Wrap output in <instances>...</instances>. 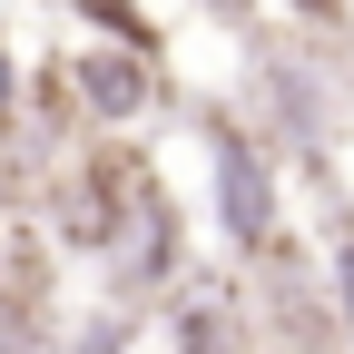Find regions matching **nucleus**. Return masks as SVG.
<instances>
[{
    "mask_svg": "<svg viewBox=\"0 0 354 354\" xmlns=\"http://www.w3.org/2000/svg\"><path fill=\"white\" fill-rule=\"evenodd\" d=\"M236 109L295 177L335 187V158L354 128V39H325L286 10H256L236 30Z\"/></svg>",
    "mask_w": 354,
    "mask_h": 354,
    "instance_id": "obj_1",
    "label": "nucleus"
},
{
    "mask_svg": "<svg viewBox=\"0 0 354 354\" xmlns=\"http://www.w3.org/2000/svg\"><path fill=\"white\" fill-rule=\"evenodd\" d=\"M187 118H197V167H207V227L236 266H256L286 236V158L256 138L236 99H187Z\"/></svg>",
    "mask_w": 354,
    "mask_h": 354,
    "instance_id": "obj_2",
    "label": "nucleus"
},
{
    "mask_svg": "<svg viewBox=\"0 0 354 354\" xmlns=\"http://www.w3.org/2000/svg\"><path fill=\"white\" fill-rule=\"evenodd\" d=\"M187 266H197V216L177 207L167 167L148 158V167H138V197H128V227H118V246L99 256L109 305H138V315H148V305H158L177 276H187Z\"/></svg>",
    "mask_w": 354,
    "mask_h": 354,
    "instance_id": "obj_3",
    "label": "nucleus"
},
{
    "mask_svg": "<svg viewBox=\"0 0 354 354\" xmlns=\"http://www.w3.org/2000/svg\"><path fill=\"white\" fill-rule=\"evenodd\" d=\"M59 79H69V99H79V118L99 128V138H128V128H148L158 109H177L167 59L118 50V39H69V50H59Z\"/></svg>",
    "mask_w": 354,
    "mask_h": 354,
    "instance_id": "obj_4",
    "label": "nucleus"
},
{
    "mask_svg": "<svg viewBox=\"0 0 354 354\" xmlns=\"http://www.w3.org/2000/svg\"><path fill=\"white\" fill-rule=\"evenodd\" d=\"M50 236L0 227V354H59V295H50Z\"/></svg>",
    "mask_w": 354,
    "mask_h": 354,
    "instance_id": "obj_5",
    "label": "nucleus"
},
{
    "mask_svg": "<svg viewBox=\"0 0 354 354\" xmlns=\"http://www.w3.org/2000/svg\"><path fill=\"white\" fill-rule=\"evenodd\" d=\"M158 305H167V344H177V354H256V305H246L236 276L187 266Z\"/></svg>",
    "mask_w": 354,
    "mask_h": 354,
    "instance_id": "obj_6",
    "label": "nucleus"
},
{
    "mask_svg": "<svg viewBox=\"0 0 354 354\" xmlns=\"http://www.w3.org/2000/svg\"><path fill=\"white\" fill-rule=\"evenodd\" d=\"M59 10H69L88 39H118V50L167 59V30H158V10H148V0H59Z\"/></svg>",
    "mask_w": 354,
    "mask_h": 354,
    "instance_id": "obj_7",
    "label": "nucleus"
},
{
    "mask_svg": "<svg viewBox=\"0 0 354 354\" xmlns=\"http://www.w3.org/2000/svg\"><path fill=\"white\" fill-rule=\"evenodd\" d=\"M325 295H335V325H344V354H354V207L344 197L325 216Z\"/></svg>",
    "mask_w": 354,
    "mask_h": 354,
    "instance_id": "obj_8",
    "label": "nucleus"
},
{
    "mask_svg": "<svg viewBox=\"0 0 354 354\" xmlns=\"http://www.w3.org/2000/svg\"><path fill=\"white\" fill-rule=\"evenodd\" d=\"M138 325H148L138 305H88V315L59 335V354H138Z\"/></svg>",
    "mask_w": 354,
    "mask_h": 354,
    "instance_id": "obj_9",
    "label": "nucleus"
},
{
    "mask_svg": "<svg viewBox=\"0 0 354 354\" xmlns=\"http://www.w3.org/2000/svg\"><path fill=\"white\" fill-rule=\"evenodd\" d=\"M20 109H30V69L10 50V30H0V138H20Z\"/></svg>",
    "mask_w": 354,
    "mask_h": 354,
    "instance_id": "obj_10",
    "label": "nucleus"
},
{
    "mask_svg": "<svg viewBox=\"0 0 354 354\" xmlns=\"http://www.w3.org/2000/svg\"><path fill=\"white\" fill-rule=\"evenodd\" d=\"M266 10H286L305 30H325V39H354V0H266Z\"/></svg>",
    "mask_w": 354,
    "mask_h": 354,
    "instance_id": "obj_11",
    "label": "nucleus"
},
{
    "mask_svg": "<svg viewBox=\"0 0 354 354\" xmlns=\"http://www.w3.org/2000/svg\"><path fill=\"white\" fill-rule=\"evenodd\" d=\"M187 10H207V20H216V30H246V20H256V10H266V0H187Z\"/></svg>",
    "mask_w": 354,
    "mask_h": 354,
    "instance_id": "obj_12",
    "label": "nucleus"
},
{
    "mask_svg": "<svg viewBox=\"0 0 354 354\" xmlns=\"http://www.w3.org/2000/svg\"><path fill=\"white\" fill-rule=\"evenodd\" d=\"M0 227H10V167H0Z\"/></svg>",
    "mask_w": 354,
    "mask_h": 354,
    "instance_id": "obj_13",
    "label": "nucleus"
}]
</instances>
